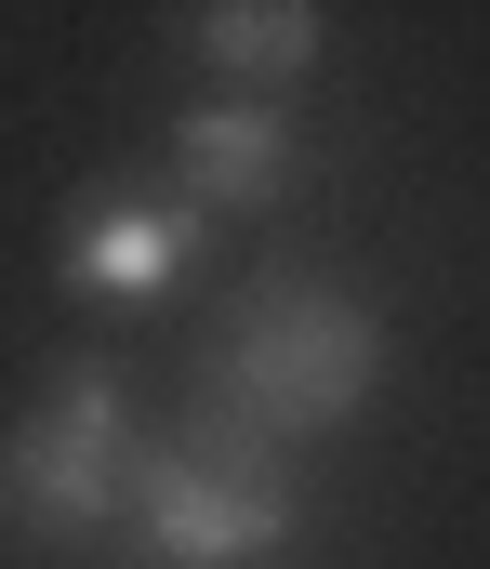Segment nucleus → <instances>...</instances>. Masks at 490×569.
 <instances>
[{
	"label": "nucleus",
	"mask_w": 490,
	"mask_h": 569,
	"mask_svg": "<svg viewBox=\"0 0 490 569\" xmlns=\"http://www.w3.org/2000/svg\"><path fill=\"white\" fill-rule=\"evenodd\" d=\"M384 398V318L358 291H319V279H266L239 291L226 318V371H212V411L252 425L266 450L292 437H331Z\"/></svg>",
	"instance_id": "f257e3e1"
},
{
	"label": "nucleus",
	"mask_w": 490,
	"mask_h": 569,
	"mask_svg": "<svg viewBox=\"0 0 490 569\" xmlns=\"http://www.w3.org/2000/svg\"><path fill=\"white\" fill-rule=\"evenodd\" d=\"M292 530H306L292 463L252 425H226L212 398H199V411L147 450V477H133V557L147 569H266V557H292Z\"/></svg>",
	"instance_id": "f03ea898"
},
{
	"label": "nucleus",
	"mask_w": 490,
	"mask_h": 569,
	"mask_svg": "<svg viewBox=\"0 0 490 569\" xmlns=\"http://www.w3.org/2000/svg\"><path fill=\"white\" fill-rule=\"evenodd\" d=\"M133 477H147V437H133L120 358H67V371L40 385V411L0 437V517H13L27 543L133 530Z\"/></svg>",
	"instance_id": "7ed1b4c3"
},
{
	"label": "nucleus",
	"mask_w": 490,
	"mask_h": 569,
	"mask_svg": "<svg viewBox=\"0 0 490 569\" xmlns=\"http://www.w3.org/2000/svg\"><path fill=\"white\" fill-rule=\"evenodd\" d=\"M186 266H199V212L186 199H93L80 226H67V291L80 305H160V291H186Z\"/></svg>",
	"instance_id": "20e7f679"
},
{
	"label": "nucleus",
	"mask_w": 490,
	"mask_h": 569,
	"mask_svg": "<svg viewBox=\"0 0 490 569\" xmlns=\"http://www.w3.org/2000/svg\"><path fill=\"white\" fill-rule=\"evenodd\" d=\"M292 120L266 107V93H239V107H186L172 120V199L186 212H266V199H292Z\"/></svg>",
	"instance_id": "39448f33"
},
{
	"label": "nucleus",
	"mask_w": 490,
	"mask_h": 569,
	"mask_svg": "<svg viewBox=\"0 0 490 569\" xmlns=\"http://www.w3.org/2000/svg\"><path fill=\"white\" fill-rule=\"evenodd\" d=\"M186 40H199V53H212L226 80L279 93V80H306V67H319V40H331V27L306 13V0H266V13H239V0H226V13H199Z\"/></svg>",
	"instance_id": "423d86ee"
}]
</instances>
